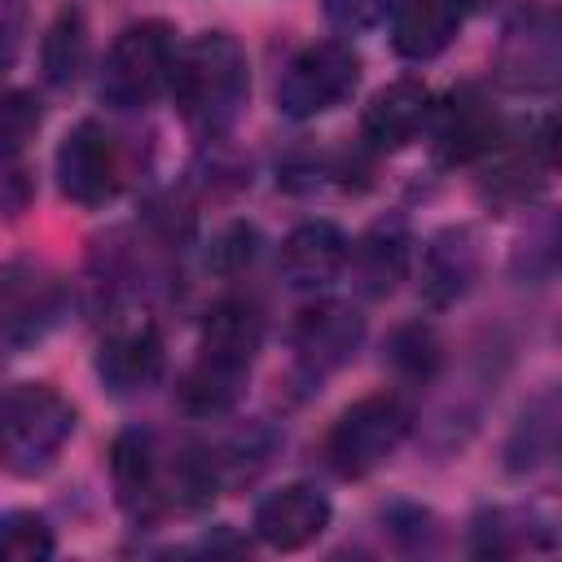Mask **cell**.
I'll list each match as a JSON object with an SVG mask.
<instances>
[{
    "instance_id": "6da1fadb",
    "label": "cell",
    "mask_w": 562,
    "mask_h": 562,
    "mask_svg": "<svg viewBox=\"0 0 562 562\" xmlns=\"http://www.w3.org/2000/svg\"><path fill=\"white\" fill-rule=\"evenodd\" d=\"M171 97L180 105V114L202 132V136H220L228 132L250 97V66L246 53L233 35L224 31H206L193 44L176 48L171 61Z\"/></svg>"
},
{
    "instance_id": "7a4b0ae2",
    "label": "cell",
    "mask_w": 562,
    "mask_h": 562,
    "mask_svg": "<svg viewBox=\"0 0 562 562\" xmlns=\"http://www.w3.org/2000/svg\"><path fill=\"white\" fill-rule=\"evenodd\" d=\"M263 342V321L250 303H220L206 325H202V342H198V364L189 369L180 400L198 413H224L237 395L241 382L259 356Z\"/></svg>"
},
{
    "instance_id": "3957f363",
    "label": "cell",
    "mask_w": 562,
    "mask_h": 562,
    "mask_svg": "<svg viewBox=\"0 0 562 562\" xmlns=\"http://www.w3.org/2000/svg\"><path fill=\"white\" fill-rule=\"evenodd\" d=\"M75 435L70 400L48 382H18L0 395V465L18 479H40L57 465Z\"/></svg>"
},
{
    "instance_id": "277c9868",
    "label": "cell",
    "mask_w": 562,
    "mask_h": 562,
    "mask_svg": "<svg viewBox=\"0 0 562 562\" xmlns=\"http://www.w3.org/2000/svg\"><path fill=\"white\" fill-rule=\"evenodd\" d=\"M408 404L391 391H373L338 413L325 435V461L338 479H364L386 465L408 435Z\"/></svg>"
},
{
    "instance_id": "5b68a950",
    "label": "cell",
    "mask_w": 562,
    "mask_h": 562,
    "mask_svg": "<svg viewBox=\"0 0 562 562\" xmlns=\"http://www.w3.org/2000/svg\"><path fill=\"white\" fill-rule=\"evenodd\" d=\"M171 61H176V35L167 22H136L119 31V40L105 53L97 92L101 101L119 110L149 105L167 83H171Z\"/></svg>"
},
{
    "instance_id": "8992f818",
    "label": "cell",
    "mask_w": 562,
    "mask_h": 562,
    "mask_svg": "<svg viewBox=\"0 0 562 562\" xmlns=\"http://www.w3.org/2000/svg\"><path fill=\"white\" fill-rule=\"evenodd\" d=\"M360 88V53L347 40H321L290 57L277 79V105L290 119H316Z\"/></svg>"
},
{
    "instance_id": "52a82bcc",
    "label": "cell",
    "mask_w": 562,
    "mask_h": 562,
    "mask_svg": "<svg viewBox=\"0 0 562 562\" xmlns=\"http://www.w3.org/2000/svg\"><path fill=\"white\" fill-rule=\"evenodd\" d=\"M496 79L514 92H549L562 79V26L549 4H527L505 22Z\"/></svg>"
},
{
    "instance_id": "ba28073f",
    "label": "cell",
    "mask_w": 562,
    "mask_h": 562,
    "mask_svg": "<svg viewBox=\"0 0 562 562\" xmlns=\"http://www.w3.org/2000/svg\"><path fill=\"white\" fill-rule=\"evenodd\" d=\"M430 154L435 162L443 167H465V162H479L496 149V140L505 136L496 110L487 105V97L470 83L452 88L443 97L439 110H430Z\"/></svg>"
},
{
    "instance_id": "9c48e42d",
    "label": "cell",
    "mask_w": 562,
    "mask_h": 562,
    "mask_svg": "<svg viewBox=\"0 0 562 562\" xmlns=\"http://www.w3.org/2000/svg\"><path fill=\"white\" fill-rule=\"evenodd\" d=\"M97 373L114 395H136L149 391L162 373V334L145 312L119 316L101 347H97Z\"/></svg>"
},
{
    "instance_id": "30bf717a",
    "label": "cell",
    "mask_w": 562,
    "mask_h": 562,
    "mask_svg": "<svg viewBox=\"0 0 562 562\" xmlns=\"http://www.w3.org/2000/svg\"><path fill=\"white\" fill-rule=\"evenodd\" d=\"M119 184V158L114 140L101 123L83 119L75 123L57 145V189L75 206H101Z\"/></svg>"
},
{
    "instance_id": "8fae6325",
    "label": "cell",
    "mask_w": 562,
    "mask_h": 562,
    "mask_svg": "<svg viewBox=\"0 0 562 562\" xmlns=\"http://www.w3.org/2000/svg\"><path fill=\"white\" fill-rule=\"evenodd\" d=\"M430 92L417 79H395L386 88H378L360 114V136L369 149L378 154H395L404 145L417 140V132L430 123Z\"/></svg>"
},
{
    "instance_id": "7c38bea8",
    "label": "cell",
    "mask_w": 562,
    "mask_h": 562,
    "mask_svg": "<svg viewBox=\"0 0 562 562\" xmlns=\"http://www.w3.org/2000/svg\"><path fill=\"white\" fill-rule=\"evenodd\" d=\"M325 527H329V501L307 483H290V487L263 496L255 509V536L281 553L307 549L312 540L325 536Z\"/></svg>"
},
{
    "instance_id": "4fadbf2b",
    "label": "cell",
    "mask_w": 562,
    "mask_h": 562,
    "mask_svg": "<svg viewBox=\"0 0 562 562\" xmlns=\"http://www.w3.org/2000/svg\"><path fill=\"white\" fill-rule=\"evenodd\" d=\"M347 259H356V281L369 299H386L400 290V281L413 268V233L404 215H382L373 220L356 250H347Z\"/></svg>"
},
{
    "instance_id": "5bb4252c",
    "label": "cell",
    "mask_w": 562,
    "mask_h": 562,
    "mask_svg": "<svg viewBox=\"0 0 562 562\" xmlns=\"http://www.w3.org/2000/svg\"><path fill=\"white\" fill-rule=\"evenodd\" d=\"M479 277V237L461 224L439 228L422 250V299L430 307L457 303Z\"/></svg>"
},
{
    "instance_id": "9a60e30c",
    "label": "cell",
    "mask_w": 562,
    "mask_h": 562,
    "mask_svg": "<svg viewBox=\"0 0 562 562\" xmlns=\"http://www.w3.org/2000/svg\"><path fill=\"white\" fill-rule=\"evenodd\" d=\"M356 342H360V316L342 303H312L294 321V356L312 378L338 369L356 351Z\"/></svg>"
},
{
    "instance_id": "2e32d148",
    "label": "cell",
    "mask_w": 562,
    "mask_h": 562,
    "mask_svg": "<svg viewBox=\"0 0 562 562\" xmlns=\"http://www.w3.org/2000/svg\"><path fill=\"white\" fill-rule=\"evenodd\" d=\"M347 233L329 220L299 224L281 246V272L294 290H321L347 268Z\"/></svg>"
},
{
    "instance_id": "e0dca14e",
    "label": "cell",
    "mask_w": 562,
    "mask_h": 562,
    "mask_svg": "<svg viewBox=\"0 0 562 562\" xmlns=\"http://www.w3.org/2000/svg\"><path fill=\"white\" fill-rule=\"evenodd\" d=\"M465 22V0H395L391 44L408 61L439 57Z\"/></svg>"
},
{
    "instance_id": "ac0fdd59",
    "label": "cell",
    "mask_w": 562,
    "mask_h": 562,
    "mask_svg": "<svg viewBox=\"0 0 562 562\" xmlns=\"http://www.w3.org/2000/svg\"><path fill=\"white\" fill-rule=\"evenodd\" d=\"M57 321V290L35 272H9L0 281V325L13 342H35Z\"/></svg>"
},
{
    "instance_id": "d6986e66",
    "label": "cell",
    "mask_w": 562,
    "mask_h": 562,
    "mask_svg": "<svg viewBox=\"0 0 562 562\" xmlns=\"http://www.w3.org/2000/svg\"><path fill=\"white\" fill-rule=\"evenodd\" d=\"M110 479H114V496L123 509L140 514L149 509L162 492H158V461H154V439L145 430H123L110 448Z\"/></svg>"
},
{
    "instance_id": "ffe728a7",
    "label": "cell",
    "mask_w": 562,
    "mask_h": 562,
    "mask_svg": "<svg viewBox=\"0 0 562 562\" xmlns=\"http://www.w3.org/2000/svg\"><path fill=\"white\" fill-rule=\"evenodd\" d=\"M40 66L53 88H70L88 66V22L79 9H61L44 40H40Z\"/></svg>"
},
{
    "instance_id": "44dd1931",
    "label": "cell",
    "mask_w": 562,
    "mask_h": 562,
    "mask_svg": "<svg viewBox=\"0 0 562 562\" xmlns=\"http://www.w3.org/2000/svg\"><path fill=\"white\" fill-rule=\"evenodd\" d=\"M53 553V531L40 514L13 509L0 514V562H40Z\"/></svg>"
},
{
    "instance_id": "7402d4cb",
    "label": "cell",
    "mask_w": 562,
    "mask_h": 562,
    "mask_svg": "<svg viewBox=\"0 0 562 562\" xmlns=\"http://www.w3.org/2000/svg\"><path fill=\"white\" fill-rule=\"evenodd\" d=\"M35 132H40V101L31 92H0V158L22 154Z\"/></svg>"
},
{
    "instance_id": "603a6c76",
    "label": "cell",
    "mask_w": 562,
    "mask_h": 562,
    "mask_svg": "<svg viewBox=\"0 0 562 562\" xmlns=\"http://www.w3.org/2000/svg\"><path fill=\"white\" fill-rule=\"evenodd\" d=\"M439 360V342L426 325H404L395 338H391V364L404 373V378H426Z\"/></svg>"
},
{
    "instance_id": "cb8c5ba5",
    "label": "cell",
    "mask_w": 562,
    "mask_h": 562,
    "mask_svg": "<svg viewBox=\"0 0 562 562\" xmlns=\"http://www.w3.org/2000/svg\"><path fill=\"white\" fill-rule=\"evenodd\" d=\"M391 9H395V0H325V18L347 35L373 31Z\"/></svg>"
},
{
    "instance_id": "d4e9b609",
    "label": "cell",
    "mask_w": 562,
    "mask_h": 562,
    "mask_svg": "<svg viewBox=\"0 0 562 562\" xmlns=\"http://www.w3.org/2000/svg\"><path fill=\"white\" fill-rule=\"evenodd\" d=\"M26 40V0H0V70H9Z\"/></svg>"
}]
</instances>
